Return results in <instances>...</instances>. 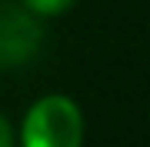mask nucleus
<instances>
[{
  "label": "nucleus",
  "mask_w": 150,
  "mask_h": 147,
  "mask_svg": "<svg viewBox=\"0 0 150 147\" xmlns=\"http://www.w3.org/2000/svg\"><path fill=\"white\" fill-rule=\"evenodd\" d=\"M23 147H80L83 144V114L70 97L47 94L27 110L20 124Z\"/></svg>",
  "instance_id": "obj_1"
},
{
  "label": "nucleus",
  "mask_w": 150,
  "mask_h": 147,
  "mask_svg": "<svg viewBox=\"0 0 150 147\" xmlns=\"http://www.w3.org/2000/svg\"><path fill=\"white\" fill-rule=\"evenodd\" d=\"M0 147H17V134L10 127V120L0 114Z\"/></svg>",
  "instance_id": "obj_4"
},
{
  "label": "nucleus",
  "mask_w": 150,
  "mask_h": 147,
  "mask_svg": "<svg viewBox=\"0 0 150 147\" xmlns=\"http://www.w3.org/2000/svg\"><path fill=\"white\" fill-rule=\"evenodd\" d=\"M43 30L37 17L17 4H0V67H23L37 57Z\"/></svg>",
  "instance_id": "obj_2"
},
{
  "label": "nucleus",
  "mask_w": 150,
  "mask_h": 147,
  "mask_svg": "<svg viewBox=\"0 0 150 147\" xmlns=\"http://www.w3.org/2000/svg\"><path fill=\"white\" fill-rule=\"evenodd\" d=\"M77 0H20L23 10H30L33 17H60L74 7Z\"/></svg>",
  "instance_id": "obj_3"
}]
</instances>
